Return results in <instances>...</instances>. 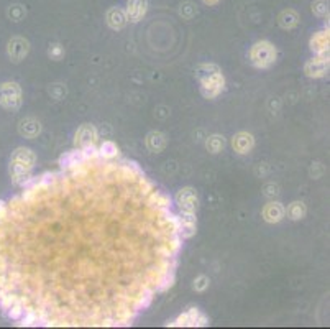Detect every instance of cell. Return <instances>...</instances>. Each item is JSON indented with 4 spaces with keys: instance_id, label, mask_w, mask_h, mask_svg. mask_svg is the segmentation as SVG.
<instances>
[{
    "instance_id": "17",
    "label": "cell",
    "mask_w": 330,
    "mask_h": 329,
    "mask_svg": "<svg viewBox=\"0 0 330 329\" xmlns=\"http://www.w3.org/2000/svg\"><path fill=\"white\" fill-rule=\"evenodd\" d=\"M315 5H317V7H314V9H315V12H317V13H322V12H325V10H327L324 2H317Z\"/></svg>"
},
{
    "instance_id": "2",
    "label": "cell",
    "mask_w": 330,
    "mask_h": 329,
    "mask_svg": "<svg viewBox=\"0 0 330 329\" xmlns=\"http://www.w3.org/2000/svg\"><path fill=\"white\" fill-rule=\"evenodd\" d=\"M178 201H179L181 209H184L186 213H192L195 206H197V199H195L192 190H182L178 194Z\"/></svg>"
},
{
    "instance_id": "10",
    "label": "cell",
    "mask_w": 330,
    "mask_h": 329,
    "mask_svg": "<svg viewBox=\"0 0 330 329\" xmlns=\"http://www.w3.org/2000/svg\"><path fill=\"white\" fill-rule=\"evenodd\" d=\"M109 23L114 26V28H122L123 23H125L123 12H120V10H110L109 12Z\"/></svg>"
},
{
    "instance_id": "9",
    "label": "cell",
    "mask_w": 330,
    "mask_h": 329,
    "mask_svg": "<svg viewBox=\"0 0 330 329\" xmlns=\"http://www.w3.org/2000/svg\"><path fill=\"white\" fill-rule=\"evenodd\" d=\"M328 45V37L325 35H317L315 38H312V50H315L317 53H325Z\"/></svg>"
},
{
    "instance_id": "5",
    "label": "cell",
    "mask_w": 330,
    "mask_h": 329,
    "mask_svg": "<svg viewBox=\"0 0 330 329\" xmlns=\"http://www.w3.org/2000/svg\"><path fill=\"white\" fill-rule=\"evenodd\" d=\"M145 10H146L145 0H133V2L128 5V17H130L131 22H137V20L145 13Z\"/></svg>"
},
{
    "instance_id": "6",
    "label": "cell",
    "mask_w": 330,
    "mask_h": 329,
    "mask_svg": "<svg viewBox=\"0 0 330 329\" xmlns=\"http://www.w3.org/2000/svg\"><path fill=\"white\" fill-rule=\"evenodd\" d=\"M251 145H253V140H251V137L247 135V134L237 135V138L234 140V146L240 153H247L251 148Z\"/></svg>"
},
{
    "instance_id": "7",
    "label": "cell",
    "mask_w": 330,
    "mask_h": 329,
    "mask_svg": "<svg viewBox=\"0 0 330 329\" xmlns=\"http://www.w3.org/2000/svg\"><path fill=\"white\" fill-rule=\"evenodd\" d=\"M265 218L268 219L270 222H276L283 218V207L279 204H270L268 207L265 209Z\"/></svg>"
},
{
    "instance_id": "8",
    "label": "cell",
    "mask_w": 330,
    "mask_h": 329,
    "mask_svg": "<svg viewBox=\"0 0 330 329\" xmlns=\"http://www.w3.org/2000/svg\"><path fill=\"white\" fill-rule=\"evenodd\" d=\"M95 138V132L92 127H82L79 130V134H77V142H79L81 145H90V142Z\"/></svg>"
},
{
    "instance_id": "13",
    "label": "cell",
    "mask_w": 330,
    "mask_h": 329,
    "mask_svg": "<svg viewBox=\"0 0 330 329\" xmlns=\"http://www.w3.org/2000/svg\"><path fill=\"white\" fill-rule=\"evenodd\" d=\"M118 153L117 150V146L114 143H110V142H105L102 146H101V155L104 158H112V157H115Z\"/></svg>"
},
{
    "instance_id": "4",
    "label": "cell",
    "mask_w": 330,
    "mask_h": 329,
    "mask_svg": "<svg viewBox=\"0 0 330 329\" xmlns=\"http://www.w3.org/2000/svg\"><path fill=\"white\" fill-rule=\"evenodd\" d=\"M179 230H181L184 237H191L194 234V230H195V218H194L192 213H186L179 219Z\"/></svg>"
},
{
    "instance_id": "11",
    "label": "cell",
    "mask_w": 330,
    "mask_h": 329,
    "mask_svg": "<svg viewBox=\"0 0 330 329\" xmlns=\"http://www.w3.org/2000/svg\"><path fill=\"white\" fill-rule=\"evenodd\" d=\"M148 146L153 150L154 146V152H159L161 148L164 146V137L161 134H151L148 135Z\"/></svg>"
},
{
    "instance_id": "3",
    "label": "cell",
    "mask_w": 330,
    "mask_h": 329,
    "mask_svg": "<svg viewBox=\"0 0 330 329\" xmlns=\"http://www.w3.org/2000/svg\"><path fill=\"white\" fill-rule=\"evenodd\" d=\"M327 68H328V61H325V58H315L307 65L306 71L309 76H315V78H319V76H322L327 71Z\"/></svg>"
},
{
    "instance_id": "16",
    "label": "cell",
    "mask_w": 330,
    "mask_h": 329,
    "mask_svg": "<svg viewBox=\"0 0 330 329\" xmlns=\"http://www.w3.org/2000/svg\"><path fill=\"white\" fill-rule=\"evenodd\" d=\"M207 146H209V148L212 150L214 153H217V152H219L222 146H223V138H222V137H212V138H210L209 142H207Z\"/></svg>"
},
{
    "instance_id": "14",
    "label": "cell",
    "mask_w": 330,
    "mask_h": 329,
    "mask_svg": "<svg viewBox=\"0 0 330 329\" xmlns=\"http://www.w3.org/2000/svg\"><path fill=\"white\" fill-rule=\"evenodd\" d=\"M296 22H298V17L294 15L292 12H286V13H283V15H281V25H283L284 28L294 26V25H296Z\"/></svg>"
},
{
    "instance_id": "1",
    "label": "cell",
    "mask_w": 330,
    "mask_h": 329,
    "mask_svg": "<svg viewBox=\"0 0 330 329\" xmlns=\"http://www.w3.org/2000/svg\"><path fill=\"white\" fill-rule=\"evenodd\" d=\"M251 58H253L256 66L266 68L275 59V50L270 43H258L251 51Z\"/></svg>"
},
{
    "instance_id": "18",
    "label": "cell",
    "mask_w": 330,
    "mask_h": 329,
    "mask_svg": "<svg viewBox=\"0 0 330 329\" xmlns=\"http://www.w3.org/2000/svg\"><path fill=\"white\" fill-rule=\"evenodd\" d=\"M206 282H207V278L201 277V278L197 280V283H199V285H195V288H197V290H202L204 286H206Z\"/></svg>"
},
{
    "instance_id": "12",
    "label": "cell",
    "mask_w": 330,
    "mask_h": 329,
    "mask_svg": "<svg viewBox=\"0 0 330 329\" xmlns=\"http://www.w3.org/2000/svg\"><path fill=\"white\" fill-rule=\"evenodd\" d=\"M22 124L26 125V129L22 127V134H23V135L31 137V135H37L38 132H40V124H37L35 121H23Z\"/></svg>"
},
{
    "instance_id": "15",
    "label": "cell",
    "mask_w": 330,
    "mask_h": 329,
    "mask_svg": "<svg viewBox=\"0 0 330 329\" xmlns=\"http://www.w3.org/2000/svg\"><path fill=\"white\" fill-rule=\"evenodd\" d=\"M289 214L292 219H301L304 216V206L303 202H294V204L289 207Z\"/></svg>"
},
{
    "instance_id": "19",
    "label": "cell",
    "mask_w": 330,
    "mask_h": 329,
    "mask_svg": "<svg viewBox=\"0 0 330 329\" xmlns=\"http://www.w3.org/2000/svg\"><path fill=\"white\" fill-rule=\"evenodd\" d=\"M206 2H207V4H215L217 0H206Z\"/></svg>"
}]
</instances>
